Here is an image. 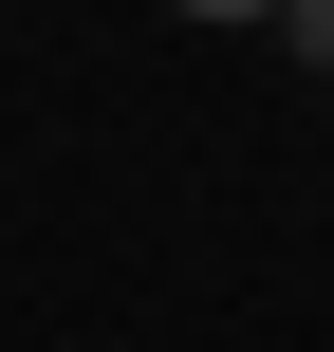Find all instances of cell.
Here are the masks:
<instances>
[{
  "label": "cell",
  "instance_id": "obj_1",
  "mask_svg": "<svg viewBox=\"0 0 334 352\" xmlns=\"http://www.w3.org/2000/svg\"><path fill=\"white\" fill-rule=\"evenodd\" d=\"M279 37H298V56H316V74H334V0H279Z\"/></svg>",
  "mask_w": 334,
  "mask_h": 352
},
{
  "label": "cell",
  "instance_id": "obj_2",
  "mask_svg": "<svg viewBox=\"0 0 334 352\" xmlns=\"http://www.w3.org/2000/svg\"><path fill=\"white\" fill-rule=\"evenodd\" d=\"M186 19H279V0H186Z\"/></svg>",
  "mask_w": 334,
  "mask_h": 352
}]
</instances>
